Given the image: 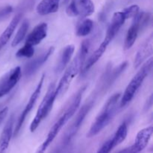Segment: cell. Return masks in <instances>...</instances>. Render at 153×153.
I'll return each mask as SVG.
<instances>
[{"mask_svg": "<svg viewBox=\"0 0 153 153\" xmlns=\"http://www.w3.org/2000/svg\"><path fill=\"white\" fill-rule=\"evenodd\" d=\"M85 88H82L75 94L73 97V98L70 100V102L69 103L68 105L67 106L66 109L64 110V113L62 114L61 117L55 121V123L53 124L52 127H51L50 130H49V133H48L46 138L45 139L44 141L42 143L37 149L35 153H45L46 149H48L51 143L54 141L55 137L60 132L61 128L64 126L66 123L70 120L73 117V115L76 114L77 110L79 109V105L81 104V101H82V94H83L84 91H85Z\"/></svg>", "mask_w": 153, "mask_h": 153, "instance_id": "cell-1", "label": "cell"}, {"mask_svg": "<svg viewBox=\"0 0 153 153\" xmlns=\"http://www.w3.org/2000/svg\"><path fill=\"white\" fill-rule=\"evenodd\" d=\"M90 49L89 40H84L81 44L79 52L77 53L74 59L68 64L64 71V75L59 81L58 87L55 90L56 97H61L68 90L70 84L74 78L79 74L83 67L84 64L87 59V55Z\"/></svg>", "mask_w": 153, "mask_h": 153, "instance_id": "cell-2", "label": "cell"}, {"mask_svg": "<svg viewBox=\"0 0 153 153\" xmlns=\"http://www.w3.org/2000/svg\"><path fill=\"white\" fill-rule=\"evenodd\" d=\"M121 94H115L111 97L105 104L104 105L97 117L95 121L93 123L87 134L88 137H93L101 132L113 120L117 111L118 102L120 100Z\"/></svg>", "mask_w": 153, "mask_h": 153, "instance_id": "cell-3", "label": "cell"}, {"mask_svg": "<svg viewBox=\"0 0 153 153\" xmlns=\"http://www.w3.org/2000/svg\"><path fill=\"white\" fill-rule=\"evenodd\" d=\"M152 66L153 58H150L142 65L140 70L131 79L123 94L122 98L120 100V106L121 108L128 105L133 100L134 96L137 94V91L143 84V81L145 80L146 76L152 70Z\"/></svg>", "mask_w": 153, "mask_h": 153, "instance_id": "cell-4", "label": "cell"}, {"mask_svg": "<svg viewBox=\"0 0 153 153\" xmlns=\"http://www.w3.org/2000/svg\"><path fill=\"white\" fill-rule=\"evenodd\" d=\"M55 90H56L55 84H50V85L48 88L46 95L43 97V100H42L41 103H40L38 109H37L35 117H34V120L30 125L31 132H34L38 128L42 121L46 119V117L49 115V114L52 111L54 103H55V100L57 98Z\"/></svg>", "mask_w": 153, "mask_h": 153, "instance_id": "cell-5", "label": "cell"}, {"mask_svg": "<svg viewBox=\"0 0 153 153\" xmlns=\"http://www.w3.org/2000/svg\"><path fill=\"white\" fill-rule=\"evenodd\" d=\"M150 19V14L145 12H139L134 18L131 26L128 29L126 36L124 48L126 50L131 49L135 43L139 33L142 29L148 25Z\"/></svg>", "mask_w": 153, "mask_h": 153, "instance_id": "cell-6", "label": "cell"}, {"mask_svg": "<svg viewBox=\"0 0 153 153\" xmlns=\"http://www.w3.org/2000/svg\"><path fill=\"white\" fill-rule=\"evenodd\" d=\"M94 11L95 6L92 0H71L66 9L67 14L73 17H88Z\"/></svg>", "mask_w": 153, "mask_h": 153, "instance_id": "cell-7", "label": "cell"}, {"mask_svg": "<svg viewBox=\"0 0 153 153\" xmlns=\"http://www.w3.org/2000/svg\"><path fill=\"white\" fill-rule=\"evenodd\" d=\"M44 77H45L44 75H43V76H41L38 84H37V87H36L35 90H34V92H33L32 94H31V97L29 98V100H28V103L26 104L25 107L24 108L23 111H22V113H21L20 116H19V118H18L17 123H16V126H15L14 130H13V136H14V137H16V136L19 134L21 128H22V126H23L24 122H25V119H26V117L29 114V113L31 111L33 108H34V105H35L36 102H37L40 93H41V90L43 85V82H44Z\"/></svg>", "mask_w": 153, "mask_h": 153, "instance_id": "cell-8", "label": "cell"}, {"mask_svg": "<svg viewBox=\"0 0 153 153\" xmlns=\"http://www.w3.org/2000/svg\"><path fill=\"white\" fill-rule=\"evenodd\" d=\"M92 106L93 102L86 103V104H85V105L82 106V108L79 110L77 115H76V117H75L74 120L73 121V123H71L70 126L69 127L68 129L66 131L65 135H64V138H63V144L67 145V143H70V142L71 141L72 139L75 137L76 133L78 132V131H79V128H80V127L82 126V123L85 120V118L86 117V116L88 115V112L90 111V110L91 109Z\"/></svg>", "mask_w": 153, "mask_h": 153, "instance_id": "cell-9", "label": "cell"}, {"mask_svg": "<svg viewBox=\"0 0 153 153\" xmlns=\"http://www.w3.org/2000/svg\"><path fill=\"white\" fill-rule=\"evenodd\" d=\"M22 77L20 67H16L7 71L0 78V98L11 91Z\"/></svg>", "mask_w": 153, "mask_h": 153, "instance_id": "cell-10", "label": "cell"}, {"mask_svg": "<svg viewBox=\"0 0 153 153\" xmlns=\"http://www.w3.org/2000/svg\"><path fill=\"white\" fill-rule=\"evenodd\" d=\"M153 133L152 126L140 130L137 134L134 143L128 147L130 153H140L146 147Z\"/></svg>", "mask_w": 153, "mask_h": 153, "instance_id": "cell-11", "label": "cell"}, {"mask_svg": "<svg viewBox=\"0 0 153 153\" xmlns=\"http://www.w3.org/2000/svg\"><path fill=\"white\" fill-rule=\"evenodd\" d=\"M54 50H55V48L53 46H51L46 52L27 63L24 67L25 76L28 77V76H31L33 74H34L39 70V68L47 61L50 55H52Z\"/></svg>", "mask_w": 153, "mask_h": 153, "instance_id": "cell-12", "label": "cell"}, {"mask_svg": "<svg viewBox=\"0 0 153 153\" xmlns=\"http://www.w3.org/2000/svg\"><path fill=\"white\" fill-rule=\"evenodd\" d=\"M126 20V18L125 15L122 10L115 12L112 16L111 21L109 24V26L108 28L107 31H106L105 37L104 39L111 42L115 37V36L117 35V34L119 32L121 27L125 23Z\"/></svg>", "mask_w": 153, "mask_h": 153, "instance_id": "cell-13", "label": "cell"}, {"mask_svg": "<svg viewBox=\"0 0 153 153\" xmlns=\"http://www.w3.org/2000/svg\"><path fill=\"white\" fill-rule=\"evenodd\" d=\"M153 51V36L151 34L144 43L142 44L139 50L137 51L136 56L134 58V67L137 69L140 67L144 61H146L148 58L152 55Z\"/></svg>", "mask_w": 153, "mask_h": 153, "instance_id": "cell-14", "label": "cell"}, {"mask_svg": "<svg viewBox=\"0 0 153 153\" xmlns=\"http://www.w3.org/2000/svg\"><path fill=\"white\" fill-rule=\"evenodd\" d=\"M48 25L45 22H41L34 28V29L29 33L26 37L25 44L34 47L38 45L47 36Z\"/></svg>", "mask_w": 153, "mask_h": 153, "instance_id": "cell-15", "label": "cell"}, {"mask_svg": "<svg viewBox=\"0 0 153 153\" xmlns=\"http://www.w3.org/2000/svg\"><path fill=\"white\" fill-rule=\"evenodd\" d=\"M14 120V115L12 114L7 120L0 134V153H6L8 149L10 140L13 134Z\"/></svg>", "mask_w": 153, "mask_h": 153, "instance_id": "cell-16", "label": "cell"}, {"mask_svg": "<svg viewBox=\"0 0 153 153\" xmlns=\"http://www.w3.org/2000/svg\"><path fill=\"white\" fill-rule=\"evenodd\" d=\"M110 43L111 42L105 40V39L103 40V41L102 42L100 46L94 51V53L88 59H86V61H85V64L83 65V67H82V70H81V73H83V74L84 73H86L102 58V56L105 52L106 49H107L108 46L110 44Z\"/></svg>", "mask_w": 153, "mask_h": 153, "instance_id": "cell-17", "label": "cell"}, {"mask_svg": "<svg viewBox=\"0 0 153 153\" xmlns=\"http://www.w3.org/2000/svg\"><path fill=\"white\" fill-rule=\"evenodd\" d=\"M21 18H22L21 13H17V14L15 15L10 23L8 24V25L6 27L4 31L1 33V34L0 35V50L8 43L10 37H12L13 32L16 30L19 21L21 20Z\"/></svg>", "mask_w": 153, "mask_h": 153, "instance_id": "cell-18", "label": "cell"}, {"mask_svg": "<svg viewBox=\"0 0 153 153\" xmlns=\"http://www.w3.org/2000/svg\"><path fill=\"white\" fill-rule=\"evenodd\" d=\"M75 51L74 45L70 44L67 45V46L63 49L62 52H61L59 58H58V63H57L55 72L56 73H61L63 70H65L66 67L70 64L71 58L73 57V53Z\"/></svg>", "mask_w": 153, "mask_h": 153, "instance_id": "cell-19", "label": "cell"}, {"mask_svg": "<svg viewBox=\"0 0 153 153\" xmlns=\"http://www.w3.org/2000/svg\"><path fill=\"white\" fill-rule=\"evenodd\" d=\"M61 0H41L36 7V11L39 15L46 16L56 13L59 9Z\"/></svg>", "mask_w": 153, "mask_h": 153, "instance_id": "cell-20", "label": "cell"}, {"mask_svg": "<svg viewBox=\"0 0 153 153\" xmlns=\"http://www.w3.org/2000/svg\"><path fill=\"white\" fill-rule=\"evenodd\" d=\"M127 134H128V125L126 123L123 122L117 128L113 138L111 139L113 147H116L117 146L122 143L126 138Z\"/></svg>", "mask_w": 153, "mask_h": 153, "instance_id": "cell-21", "label": "cell"}, {"mask_svg": "<svg viewBox=\"0 0 153 153\" xmlns=\"http://www.w3.org/2000/svg\"><path fill=\"white\" fill-rule=\"evenodd\" d=\"M94 28V22L91 19H85L76 26V34L78 37H85L91 34Z\"/></svg>", "mask_w": 153, "mask_h": 153, "instance_id": "cell-22", "label": "cell"}, {"mask_svg": "<svg viewBox=\"0 0 153 153\" xmlns=\"http://www.w3.org/2000/svg\"><path fill=\"white\" fill-rule=\"evenodd\" d=\"M28 28H29L28 21L27 19H25V20L22 21V24L19 26V29L17 30V32L16 33V35H15L14 38H13V41L11 43L12 47H16V46H17L24 40V38L26 36L27 32H28Z\"/></svg>", "mask_w": 153, "mask_h": 153, "instance_id": "cell-23", "label": "cell"}, {"mask_svg": "<svg viewBox=\"0 0 153 153\" xmlns=\"http://www.w3.org/2000/svg\"><path fill=\"white\" fill-rule=\"evenodd\" d=\"M34 48L33 46H28V45L25 44L22 48L19 49L16 53V58H30L34 55Z\"/></svg>", "mask_w": 153, "mask_h": 153, "instance_id": "cell-24", "label": "cell"}, {"mask_svg": "<svg viewBox=\"0 0 153 153\" xmlns=\"http://www.w3.org/2000/svg\"><path fill=\"white\" fill-rule=\"evenodd\" d=\"M122 11L123 12L126 19H128L130 18H134L140 12V7L137 4H132L129 7H126Z\"/></svg>", "mask_w": 153, "mask_h": 153, "instance_id": "cell-25", "label": "cell"}, {"mask_svg": "<svg viewBox=\"0 0 153 153\" xmlns=\"http://www.w3.org/2000/svg\"><path fill=\"white\" fill-rule=\"evenodd\" d=\"M113 149L114 147L111 143V140L110 139L103 143L102 146L99 149L97 153H110Z\"/></svg>", "mask_w": 153, "mask_h": 153, "instance_id": "cell-26", "label": "cell"}, {"mask_svg": "<svg viewBox=\"0 0 153 153\" xmlns=\"http://www.w3.org/2000/svg\"><path fill=\"white\" fill-rule=\"evenodd\" d=\"M12 11H13V7L11 6L8 5L2 7L1 9H0V19H3L5 16H8Z\"/></svg>", "mask_w": 153, "mask_h": 153, "instance_id": "cell-27", "label": "cell"}, {"mask_svg": "<svg viewBox=\"0 0 153 153\" xmlns=\"http://www.w3.org/2000/svg\"><path fill=\"white\" fill-rule=\"evenodd\" d=\"M7 112H8V108L7 107L3 108L2 109L0 110V124L3 122L4 119H5L6 116L7 114Z\"/></svg>", "mask_w": 153, "mask_h": 153, "instance_id": "cell-28", "label": "cell"}, {"mask_svg": "<svg viewBox=\"0 0 153 153\" xmlns=\"http://www.w3.org/2000/svg\"><path fill=\"white\" fill-rule=\"evenodd\" d=\"M152 95H150V97H149V99H148L147 100H146V105H144V110L146 111H148L149 108H152Z\"/></svg>", "mask_w": 153, "mask_h": 153, "instance_id": "cell-29", "label": "cell"}, {"mask_svg": "<svg viewBox=\"0 0 153 153\" xmlns=\"http://www.w3.org/2000/svg\"><path fill=\"white\" fill-rule=\"evenodd\" d=\"M64 1H69V0H64Z\"/></svg>", "mask_w": 153, "mask_h": 153, "instance_id": "cell-30", "label": "cell"}]
</instances>
